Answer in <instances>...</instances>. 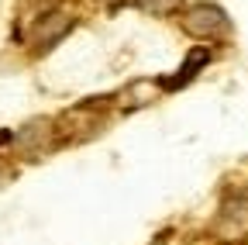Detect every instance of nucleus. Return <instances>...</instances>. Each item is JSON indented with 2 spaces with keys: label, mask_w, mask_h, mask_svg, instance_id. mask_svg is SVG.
Here are the masks:
<instances>
[{
  "label": "nucleus",
  "mask_w": 248,
  "mask_h": 245,
  "mask_svg": "<svg viewBox=\"0 0 248 245\" xmlns=\"http://www.w3.org/2000/svg\"><path fill=\"white\" fill-rule=\"evenodd\" d=\"M69 28H73V17H69V14H62V11L42 14V21H38V28H35V42H38V49H52L59 38L69 35Z\"/></svg>",
  "instance_id": "3"
},
{
  "label": "nucleus",
  "mask_w": 248,
  "mask_h": 245,
  "mask_svg": "<svg viewBox=\"0 0 248 245\" xmlns=\"http://www.w3.org/2000/svg\"><path fill=\"white\" fill-rule=\"evenodd\" d=\"M207 63H210V49H193L190 55H186V63L179 66V73H176L172 80H166V90H179L183 83H190Z\"/></svg>",
  "instance_id": "4"
},
{
  "label": "nucleus",
  "mask_w": 248,
  "mask_h": 245,
  "mask_svg": "<svg viewBox=\"0 0 248 245\" xmlns=\"http://www.w3.org/2000/svg\"><path fill=\"white\" fill-rule=\"evenodd\" d=\"M135 4L145 11V14H155V17H162V14H172L183 7V0H135Z\"/></svg>",
  "instance_id": "5"
},
{
  "label": "nucleus",
  "mask_w": 248,
  "mask_h": 245,
  "mask_svg": "<svg viewBox=\"0 0 248 245\" xmlns=\"http://www.w3.org/2000/svg\"><path fill=\"white\" fill-rule=\"evenodd\" d=\"M214 235L221 242H241L248 235V197L245 194H231L214 221Z\"/></svg>",
  "instance_id": "2"
},
{
  "label": "nucleus",
  "mask_w": 248,
  "mask_h": 245,
  "mask_svg": "<svg viewBox=\"0 0 248 245\" xmlns=\"http://www.w3.org/2000/svg\"><path fill=\"white\" fill-rule=\"evenodd\" d=\"M183 32L193 38H203V42H214V38H224L231 32V21L214 4H193L183 11Z\"/></svg>",
  "instance_id": "1"
},
{
  "label": "nucleus",
  "mask_w": 248,
  "mask_h": 245,
  "mask_svg": "<svg viewBox=\"0 0 248 245\" xmlns=\"http://www.w3.org/2000/svg\"><path fill=\"white\" fill-rule=\"evenodd\" d=\"M4 142H11V131H0V145H4Z\"/></svg>",
  "instance_id": "6"
}]
</instances>
